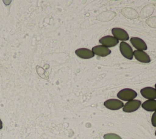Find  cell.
<instances>
[{
  "mask_svg": "<svg viewBox=\"0 0 156 139\" xmlns=\"http://www.w3.org/2000/svg\"><path fill=\"white\" fill-rule=\"evenodd\" d=\"M155 136H156V130H155Z\"/></svg>",
  "mask_w": 156,
  "mask_h": 139,
  "instance_id": "obj_18",
  "label": "cell"
},
{
  "mask_svg": "<svg viewBox=\"0 0 156 139\" xmlns=\"http://www.w3.org/2000/svg\"><path fill=\"white\" fill-rule=\"evenodd\" d=\"M133 56L135 59L139 62L143 63H149L151 62V58L144 51L135 50L133 51Z\"/></svg>",
  "mask_w": 156,
  "mask_h": 139,
  "instance_id": "obj_11",
  "label": "cell"
},
{
  "mask_svg": "<svg viewBox=\"0 0 156 139\" xmlns=\"http://www.w3.org/2000/svg\"><path fill=\"white\" fill-rule=\"evenodd\" d=\"M75 53L78 57L82 59H90L94 56V54L91 50L85 48H81L76 50Z\"/></svg>",
  "mask_w": 156,
  "mask_h": 139,
  "instance_id": "obj_10",
  "label": "cell"
},
{
  "mask_svg": "<svg viewBox=\"0 0 156 139\" xmlns=\"http://www.w3.org/2000/svg\"><path fill=\"white\" fill-rule=\"evenodd\" d=\"M112 33L113 36L118 40L124 42L129 39L128 33L124 29L119 28H113L112 29Z\"/></svg>",
  "mask_w": 156,
  "mask_h": 139,
  "instance_id": "obj_5",
  "label": "cell"
},
{
  "mask_svg": "<svg viewBox=\"0 0 156 139\" xmlns=\"http://www.w3.org/2000/svg\"><path fill=\"white\" fill-rule=\"evenodd\" d=\"M119 50L122 55L128 59H132L133 58V51L132 47L126 42H121L119 45Z\"/></svg>",
  "mask_w": 156,
  "mask_h": 139,
  "instance_id": "obj_3",
  "label": "cell"
},
{
  "mask_svg": "<svg viewBox=\"0 0 156 139\" xmlns=\"http://www.w3.org/2000/svg\"><path fill=\"white\" fill-rule=\"evenodd\" d=\"M155 89H156V83H155Z\"/></svg>",
  "mask_w": 156,
  "mask_h": 139,
  "instance_id": "obj_17",
  "label": "cell"
},
{
  "mask_svg": "<svg viewBox=\"0 0 156 139\" xmlns=\"http://www.w3.org/2000/svg\"><path fill=\"white\" fill-rule=\"evenodd\" d=\"M91 51L94 54L101 57L107 56L111 53V50L108 48L105 47L102 45L93 47Z\"/></svg>",
  "mask_w": 156,
  "mask_h": 139,
  "instance_id": "obj_9",
  "label": "cell"
},
{
  "mask_svg": "<svg viewBox=\"0 0 156 139\" xmlns=\"http://www.w3.org/2000/svg\"><path fill=\"white\" fill-rule=\"evenodd\" d=\"M141 105V102L139 100H132L126 103L123 107L122 110L126 113H132L136 111Z\"/></svg>",
  "mask_w": 156,
  "mask_h": 139,
  "instance_id": "obj_2",
  "label": "cell"
},
{
  "mask_svg": "<svg viewBox=\"0 0 156 139\" xmlns=\"http://www.w3.org/2000/svg\"><path fill=\"white\" fill-rule=\"evenodd\" d=\"M104 139H122L121 137L113 133H106L104 135Z\"/></svg>",
  "mask_w": 156,
  "mask_h": 139,
  "instance_id": "obj_13",
  "label": "cell"
},
{
  "mask_svg": "<svg viewBox=\"0 0 156 139\" xmlns=\"http://www.w3.org/2000/svg\"><path fill=\"white\" fill-rule=\"evenodd\" d=\"M142 108L148 111H156V100H147L141 104Z\"/></svg>",
  "mask_w": 156,
  "mask_h": 139,
  "instance_id": "obj_12",
  "label": "cell"
},
{
  "mask_svg": "<svg viewBox=\"0 0 156 139\" xmlns=\"http://www.w3.org/2000/svg\"><path fill=\"white\" fill-rule=\"evenodd\" d=\"M147 24L154 28H156V17H151L147 19L146 20Z\"/></svg>",
  "mask_w": 156,
  "mask_h": 139,
  "instance_id": "obj_14",
  "label": "cell"
},
{
  "mask_svg": "<svg viewBox=\"0 0 156 139\" xmlns=\"http://www.w3.org/2000/svg\"><path fill=\"white\" fill-rule=\"evenodd\" d=\"M151 123L154 127H156V111H155L152 115Z\"/></svg>",
  "mask_w": 156,
  "mask_h": 139,
  "instance_id": "obj_15",
  "label": "cell"
},
{
  "mask_svg": "<svg viewBox=\"0 0 156 139\" xmlns=\"http://www.w3.org/2000/svg\"><path fill=\"white\" fill-rule=\"evenodd\" d=\"M137 96V93L135 91L130 88H124L119 91L117 94V97L124 101H130L133 100Z\"/></svg>",
  "mask_w": 156,
  "mask_h": 139,
  "instance_id": "obj_1",
  "label": "cell"
},
{
  "mask_svg": "<svg viewBox=\"0 0 156 139\" xmlns=\"http://www.w3.org/2000/svg\"><path fill=\"white\" fill-rule=\"evenodd\" d=\"M104 105L109 110H118L123 107L124 103L119 99H110L105 100L104 103Z\"/></svg>",
  "mask_w": 156,
  "mask_h": 139,
  "instance_id": "obj_4",
  "label": "cell"
},
{
  "mask_svg": "<svg viewBox=\"0 0 156 139\" xmlns=\"http://www.w3.org/2000/svg\"><path fill=\"white\" fill-rule=\"evenodd\" d=\"M130 41L132 43V45L136 48L137 50H140V51H144L147 49V47L145 42L136 37H131L130 39Z\"/></svg>",
  "mask_w": 156,
  "mask_h": 139,
  "instance_id": "obj_8",
  "label": "cell"
},
{
  "mask_svg": "<svg viewBox=\"0 0 156 139\" xmlns=\"http://www.w3.org/2000/svg\"><path fill=\"white\" fill-rule=\"evenodd\" d=\"M2 128V121L0 119V129H1Z\"/></svg>",
  "mask_w": 156,
  "mask_h": 139,
  "instance_id": "obj_16",
  "label": "cell"
},
{
  "mask_svg": "<svg viewBox=\"0 0 156 139\" xmlns=\"http://www.w3.org/2000/svg\"><path fill=\"white\" fill-rule=\"evenodd\" d=\"M99 41L102 45L107 48L115 47L119 43V40L112 36H104L101 37Z\"/></svg>",
  "mask_w": 156,
  "mask_h": 139,
  "instance_id": "obj_6",
  "label": "cell"
},
{
  "mask_svg": "<svg viewBox=\"0 0 156 139\" xmlns=\"http://www.w3.org/2000/svg\"><path fill=\"white\" fill-rule=\"evenodd\" d=\"M142 96L148 100L156 99V89L152 87H145L140 90Z\"/></svg>",
  "mask_w": 156,
  "mask_h": 139,
  "instance_id": "obj_7",
  "label": "cell"
}]
</instances>
